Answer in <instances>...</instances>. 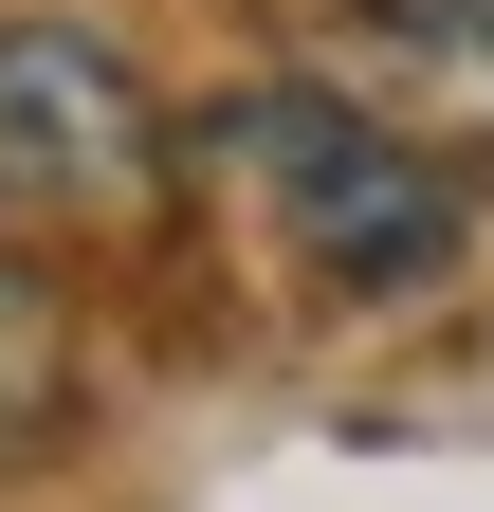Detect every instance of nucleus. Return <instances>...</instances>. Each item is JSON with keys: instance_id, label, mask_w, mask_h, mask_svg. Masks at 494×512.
<instances>
[{"instance_id": "obj_1", "label": "nucleus", "mask_w": 494, "mask_h": 512, "mask_svg": "<svg viewBox=\"0 0 494 512\" xmlns=\"http://www.w3.org/2000/svg\"><path fill=\"white\" fill-rule=\"evenodd\" d=\"M183 147H202L238 202H257L293 256H312L330 293H421V275L458 256V165H440V147H403L366 92L275 74V92H220Z\"/></svg>"}, {"instance_id": "obj_2", "label": "nucleus", "mask_w": 494, "mask_h": 512, "mask_svg": "<svg viewBox=\"0 0 494 512\" xmlns=\"http://www.w3.org/2000/svg\"><path fill=\"white\" fill-rule=\"evenodd\" d=\"M183 183V128L110 37L0 19V238H147Z\"/></svg>"}, {"instance_id": "obj_3", "label": "nucleus", "mask_w": 494, "mask_h": 512, "mask_svg": "<svg viewBox=\"0 0 494 512\" xmlns=\"http://www.w3.org/2000/svg\"><path fill=\"white\" fill-rule=\"evenodd\" d=\"M55 439H74V330H55V293L0 256V476L55 458Z\"/></svg>"}, {"instance_id": "obj_4", "label": "nucleus", "mask_w": 494, "mask_h": 512, "mask_svg": "<svg viewBox=\"0 0 494 512\" xmlns=\"http://www.w3.org/2000/svg\"><path fill=\"white\" fill-rule=\"evenodd\" d=\"M403 19H421V37H440V55H458V74L494 92V0H403Z\"/></svg>"}]
</instances>
